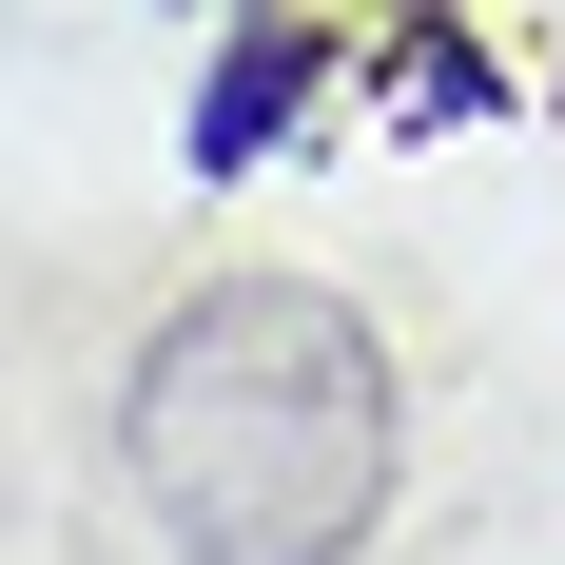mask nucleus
<instances>
[{
	"mask_svg": "<svg viewBox=\"0 0 565 565\" xmlns=\"http://www.w3.org/2000/svg\"><path fill=\"white\" fill-rule=\"evenodd\" d=\"M409 488V371L332 274H195L117 351V508L157 565H371Z\"/></svg>",
	"mask_w": 565,
	"mask_h": 565,
	"instance_id": "nucleus-1",
	"label": "nucleus"
}]
</instances>
